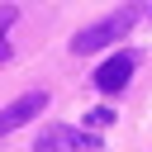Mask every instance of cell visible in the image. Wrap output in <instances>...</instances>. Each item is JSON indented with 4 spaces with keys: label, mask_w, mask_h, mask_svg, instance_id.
<instances>
[{
    "label": "cell",
    "mask_w": 152,
    "mask_h": 152,
    "mask_svg": "<svg viewBox=\"0 0 152 152\" xmlns=\"http://www.w3.org/2000/svg\"><path fill=\"white\" fill-rule=\"evenodd\" d=\"M138 5H124V10H114V14H104L100 24H90V28H81L76 38H71V52L76 57H86V52H100V48H109L114 38H124L133 24H138Z\"/></svg>",
    "instance_id": "cell-1"
},
{
    "label": "cell",
    "mask_w": 152,
    "mask_h": 152,
    "mask_svg": "<svg viewBox=\"0 0 152 152\" xmlns=\"http://www.w3.org/2000/svg\"><path fill=\"white\" fill-rule=\"evenodd\" d=\"M76 147L81 152H100V138L71 128V124H48L38 133V142H33V152H76Z\"/></svg>",
    "instance_id": "cell-2"
},
{
    "label": "cell",
    "mask_w": 152,
    "mask_h": 152,
    "mask_svg": "<svg viewBox=\"0 0 152 152\" xmlns=\"http://www.w3.org/2000/svg\"><path fill=\"white\" fill-rule=\"evenodd\" d=\"M38 109H48V90H28V95L10 100V104L0 109V138H5V133H14V128H24Z\"/></svg>",
    "instance_id": "cell-3"
},
{
    "label": "cell",
    "mask_w": 152,
    "mask_h": 152,
    "mask_svg": "<svg viewBox=\"0 0 152 152\" xmlns=\"http://www.w3.org/2000/svg\"><path fill=\"white\" fill-rule=\"evenodd\" d=\"M133 66H138V57H133V52H114V57L95 71V86H100L104 95H114V90H124V86H128Z\"/></svg>",
    "instance_id": "cell-4"
},
{
    "label": "cell",
    "mask_w": 152,
    "mask_h": 152,
    "mask_svg": "<svg viewBox=\"0 0 152 152\" xmlns=\"http://www.w3.org/2000/svg\"><path fill=\"white\" fill-rule=\"evenodd\" d=\"M14 19H19V10H14V5H0V62L10 57V43H5V33H10V24H14Z\"/></svg>",
    "instance_id": "cell-5"
},
{
    "label": "cell",
    "mask_w": 152,
    "mask_h": 152,
    "mask_svg": "<svg viewBox=\"0 0 152 152\" xmlns=\"http://www.w3.org/2000/svg\"><path fill=\"white\" fill-rule=\"evenodd\" d=\"M86 124H90V128H104V124H114V109H90Z\"/></svg>",
    "instance_id": "cell-6"
},
{
    "label": "cell",
    "mask_w": 152,
    "mask_h": 152,
    "mask_svg": "<svg viewBox=\"0 0 152 152\" xmlns=\"http://www.w3.org/2000/svg\"><path fill=\"white\" fill-rule=\"evenodd\" d=\"M100 152H104V147H100Z\"/></svg>",
    "instance_id": "cell-7"
}]
</instances>
